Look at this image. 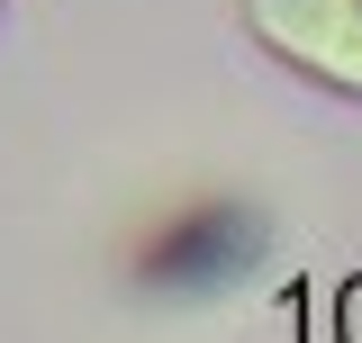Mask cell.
Returning <instances> with one entry per match:
<instances>
[{"instance_id": "obj_1", "label": "cell", "mask_w": 362, "mask_h": 343, "mask_svg": "<svg viewBox=\"0 0 362 343\" xmlns=\"http://www.w3.org/2000/svg\"><path fill=\"white\" fill-rule=\"evenodd\" d=\"M263 244H272L263 208H245V199H190V208H173L136 244V280L163 289V299H209V289H235L263 262Z\"/></svg>"}, {"instance_id": "obj_2", "label": "cell", "mask_w": 362, "mask_h": 343, "mask_svg": "<svg viewBox=\"0 0 362 343\" xmlns=\"http://www.w3.org/2000/svg\"><path fill=\"white\" fill-rule=\"evenodd\" d=\"M235 18L281 73L362 100V0H235Z\"/></svg>"}, {"instance_id": "obj_3", "label": "cell", "mask_w": 362, "mask_h": 343, "mask_svg": "<svg viewBox=\"0 0 362 343\" xmlns=\"http://www.w3.org/2000/svg\"><path fill=\"white\" fill-rule=\"evenodd\" d=\"M344 325H354V335H362V289H354V299H344Z\"/></svg>"}, {"instance_id": "obj_4", "label": "cell", "mask_w": 362, "mask_h": 343, "mask_svg": "<svg viewBox=\"0 0 362 343\" xmlns=\"http://www.w3.org/2000/svg\"><path fill=\"white\" fill-rule=\"evenodd\" d=\"M0 9H9V0H0Z\"/></svg>"}]
</instances>
